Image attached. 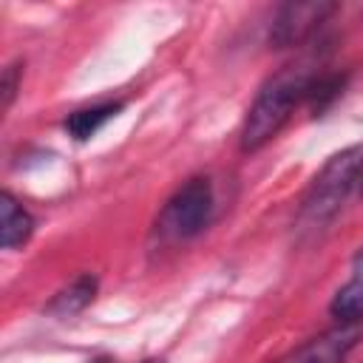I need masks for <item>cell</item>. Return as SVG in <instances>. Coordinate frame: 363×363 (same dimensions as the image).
<instances>
[{
  "label": "cell",
  "mask_w": 363,
  "mask_h": 363,
  "mask_svg": "<svg viewBox=\"0 0 363 363\" xmlns=\"http://www.w3.org/2000/svg\"><path fill=\"white\" fill-rule=\"evenodd\" d=\"M343 88H346V77L343 74H315L309 96H306V105L312 108L315 116H320L326 108H332V102L343 94Z\"/></svg>",
  "instance_id": "obj_10"
},
{
  "label": "cell",
  "mask_w": 363,
  "mask_h": 363,
  "mask_svg": "<svg viewBox=\"0 0 363 363\" xmlns=\"http://www.w3.org/2000/svg\"><path fill=\"white\" fill-rule=\"evenodd\" d=\"M0 210H3V227H0L3 250H14V247L26 244L34 233V218L28 216V210L11 193L0 196Z\"/></svg>",
  "instance_id": "obj_8"
},
{
  "label": "cell",
  "mask_w": 363,
  "mask_h": 363,
  "mask_svg": "<svg viewBox=\"0 0 363 363\" xmlns=\"http://www.w3.org/2000/svg\"><path fill=\"white\" fill-rule=\"evenodd\" d=\"M122 108H125L122 99H116V102H99V105H91V108H79V111H74V113L65 116L62 128H65L68 136H74L77 142H85V139H91L96 130H102Z\"/></svg>",
  "instance_id": "obj_7"
},
{
  "label": "cell",
  "mask_w": 363,
  "mask_h": 363,
  "mask_svg": "<svg viewBox=\"0 0 363 363\" xmlns=\"http://www.w3.org/2000/svg\"><path fill=\"white\" fill-rule=\"evenodd\" d=\"M96 295V278L94 275H79L74 278L65 289H60L51 301H48V312L57 315V318H71L77 312H82Z\"/></svg>",
  "instance_id": "obj_9"
},
{
  "label": "cell",
  "mask_w": 363,
  "mask_h": 363,
  "mask_svg": "<svg viewBox=\"0 0 363 363\" xmlns=\"http://www.w3.org/2000/svg\"><path fill=\"white\" fill-rule=\"evenodd\" d=\"M357 196H363V164H360V190H357Z\"/></svg>",
  "instance_id": "obj_12"
},
{
  "label": "cell",
  "mask_w": 363,
  "mask_h": 363,
  "mask_svg": "<svg viewBox=\"0 0 363 363\" xmlns=\"http://www.w3.org/2000/svg\"><path fill=\"white\" fill-rule=\"evenodd\" d=\"M315 74L318 71L309 65H292V68L278 71L275 77H269L261 85V91L255 94L252 105L247 108V116L241 125L238 145L244 153H255L272 136H278V130L289 122L295 108L301 102H306Z\"/></svg>",
  "instance_id": "obj_1"
},
{
  "label": "cell",
  "mask_w": 363,
  "mask_h": 363,
  "mask_svg": "<svg viewBox=\"0 0 363 363\" xmlns=\"http://www.w3.org/2000/svg\"><path fill=\"white\" fill-rule=\"evenodd\" d=\"M329 312L340 323H363V247L352 258V275L335 292V298L329 303Z\"/></svg>",
  "instance_id": "obj_6"
},
{
  "label": "cell",
  "mask_w": 363,
  "mask_h": 363,
  "mask_svg": "<svg viewBox=\"0 0 363 363\" xmlns=\"http://www.w3.org/2000/svg\"><path fill=\"white\" fill-rule=\"evenodd\" d=\"M145 363H164V360H145Z\"/></svg>",
  "instance_id": "obj_13"
},
{
  "label": "cell",
  "mask_w": 363,
  "mask_h": 363,
  "mask_svg": "<svg viewBox=\"0 0 363 363\" xmlns=\"http://www.w3.org/2000/svg\"><path fill=\"white\" fill-rule=\"evenodd\" d=\"M360 164H363V145H352L335 153L323 164V170L312 179L301 201V210L295 218L298 233L318 235L335 221V216L346 207V201L360 190Z\"/></svg>",
  "instance_id": "obj_2"
},
{
  "label": "cell",
  "mask_w": 363,
  "mask_h": 363,
  "mask_svg": "<svg viewBox=\"0 0 363 363\" xmlns=\"http://www.w3.org/2000/svg\"><path fill=\"white\" fill-rule=\"evenodd\" d=\"M20 77H23L20 62H11V65L3 71V111H9V108H11L14 94H17V79H20Z\"/></svg>",
  "instance_id": "obj_11"
},
{
  "label": "cell",
  "mask_w": 363,
  "mask_h": 363,
  "mask_svg": "<svg viewBox=\"0 0 363 363\" xmlns=\"http://www.w3.org/2000/svg\"><path fill=\"white\" fill-rule=\"evenodd\" d=\"M363 337V323H337L335 329L306 340L295 352L284 354L275 363H343L346 354Z\"/></svg>",
  "instance_id": "obj_5"
},
{
  "label": "cell",
  "mask_w": 363,
  "mask_h": 363,
  "mask_svg": "<svg viewBox=\"0 0 363 363\" xmlns=\"http://www.w3.org/2000/svg\"><path fill=\"white\" fill-rule=\"evenodd\" d=\"M213 210H216V193L210 179L193 176L164 201L156 218V233L173 244L190 241L210 224Z\"/></svg>",
  "instance_id": "obj_3"
},
{
  "label": "cell",
  "mask_w": 363,
  "mask_h": 363,
  "mask_svg": "<svg viewBox=\"0 0 363 363\" xmlns=\"http://www.w3.org/2000/svg\"><path fill=\"white\" fill-rule=\"evenodd\" d=\"M335 3H284L269 26V45L272 48H292L306 43L332 14H335Z\"/></svg>",
  "instance_id": "obj_4"
}]
</instances>
